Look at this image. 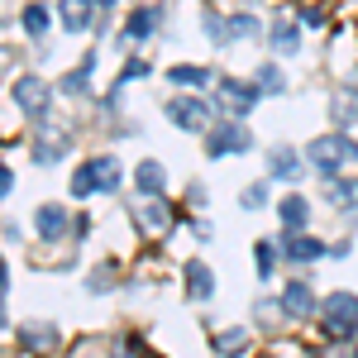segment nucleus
Listing matches in <instances>:
<instances>
[{
    "instance_id": "nucleus-1",
    "label": "nucleus",
    "mask_w": 358,
    "mask_h": 358,
    "mask_svg": "<svg viewBox=\"0 0 358 358\" xmlns=\"http://www.w3.org/2000/svg\"><path fill=\"white\" fill-rule=\"evenodd\" d=\"M306 163L320 172V182H330V177H339V167H358V138H349L344 129L310 138L306 143Z\"/></svg>"
},
{
    "instance_id": "nucleus-2",
    "label": "nucleus",
    "mask_w": 358,
    "mask_h": 358,
    "mask_svg": "<svg viewBox=\"0 0 358 358\" xmlns=\"http://www.w3.org/2000/svg\"><path fill=\"white\" fill-rule=\"evenodd\" d=\"M215 101H206V96H172L163 106V115L177 124V129H187V134H206L210 124H215Z\"/></svg>"
},
{
    "instance_id": "nucleus-3",
    "label": "nucleus",
    "mask_w": 358,
    "mask_h": 358,
    "mask_svg": "<svg viewBox=\"0 0 358 358\" xmlns=\"http://www.w3.org/2000/svg\"><path fill=\"white\" fill-rule=\"evenodd\" d=\"M320 325L330 330V339H354L358 334V296L354 292H330L320 301Z\"/></svg>"
},
{
    "instance_id": "nucleus-4",
    "label": "nucleus",
    "mask_w": 358,
    "mask_h": 358,
    "mask_svg": "<svg viewBox=\"0 0 358 358\" xmlns=\"http://www.w3.org/2000/svg\"><path fill=\"white\" fill-rule=\"evenodd\" d=\"M248 148H253V129L239 124L234 115L206 129V158H234V153H248Z\"/></svg>"
},
{
    "instance_id": "nucleus-5",
    "label": "nucleus",
    "mask_w": 358,
    "mask_h": 358,
    "mask_svg": "<svg viewBox=\"0 0 358 358\" xmlns=\"http://www.w3.org/2000/svg\"><path fill=\"white\" fill-rule=\"evenodd\" d=\"M263 96H268V91L253 82V77H248V82H244V77H220V82H215V106H220L224 115H234V120L248 115Z\"/></svg>"
},
{
    "instance_id": "nucleus-6",
    "label": "nucleus",
    "mask_w": 358,
    "mask_h": 358,
    "mask_svg": "<svg viewBox=\"0 0 358 358\" xmlns=\"http://www.w3.org/2000/svg\"><path fill=\"white\" fill-rule=\"evenodd\" d=\"M10 96H15V106L34 120V124H43L48 120V96H53V86L43 82V77H34V72H24L20 82L10 86Z\"/></svg>"
},
{
    "instance_id": "nucleus-7",
    "label": "nucleus",
    "mask_w": 358,
    "mask_h": 358,
    "mask_svg": "<svg viewBox=\"0 0 358 358\" xmlns=\"http://www.w3.org/2000/svg\"><path fill=\"white\" fill-rule=\"evenodd\" d=\"M277 301H282V310H287V320H310V315L320 310L315 292H310L306 282H287V287L277 292Z\"/></svg>"
},
{
    "instance_id": "nucleus-8",
    "label": "nucleus",
    "mask_w": 358,
    "mask_h": 358,
    "mask_svg": "<svg viewBox=\"0 0 358 358\" xmlns=\"http://www.w3.org/2000/svg\"><path fill=\"white\" fill-rule=\"evenodd\" d=\"M158 24H163V10L158 5H138L134 15L124 20V29H120V43H143V38L158 34Z\"/></svg>"
},
{
    "instance_id": "nucleus-9",
    "label": "nucleus",
    "mask_w": 358,
    "mask_h": 358,
    "mask_svg": "<svg viewBox=\"0 0 358 358\" xmlns=\"http://www.w3.org/2000/svg\"><path fill=\"white\" fill-rule=\"evenodd\" d=\"M134 215H138V229H148V234H167L177 224V210L167 206L163 196H148L143 206H134Z\"/></svg>"
},
{
    "instance_id": "nucleus-10",
    "label": "nucleus",
    "mask_w": 358,
    "mask_h": 358,
    "mask_svg": "<svg viewBox=\"0 0 358 358\" xmlns=\"http://www.w3.org/2000/svg\"><path fill=\"white\" fill-rule=\"evenodd\" d=\"M277 244H282V258H287V263H315V258H325V253H330L320 239H310V234H287V229H282V239H277Z\"/></svg>"
},
{
    "instance_id": "nucleus-11",
    "label": "nucleus",
    "mask_w": 358,
    "mask_h": 358,
    "mask_svg": "<svg viewBox=\"0 0 358 358\" xmlns=\"http://www.w3.org/2000/svg\"><path fill=\"white\" fill-rule=\"evenodd\" d=\"M182 277H187V296H192V301H210V296H215V273H210L206 258H187Z\"/></svg>"
},
{
    "instance_id": "nucleus-12",
    "label": "nucleus",
    "mask_w": 358,
    "mask_h": 358,
    "mask_svg": "<svg viewBox=\"0 0 358 358\" xmlns=\"http://www.w3.org/2000/svg\"><path fill=\"white\" fill-rule=\"evenodd\" d=\"M57 344H62V330L48 325V320H29V325H20V349L48 354V349H57Z\"/></svg>"
},
{
    "instance_id": "nucleus-13",
    "label": "nucleus",
    "mask_w": 358,
    "mask_h": 358,
    "mask_svg": "<svg viewBox=\"0 0 358 358\" xmlns=\"http://www.w3.org/2000/svg\"><path fill=\"white\" fill-rule=\"evenodd\" d=\"M57 20L67 34H86L96 24V0H57Z\"/></svg>"
},
{
    "instance_id": "nucleus-14",
    "label": "nucleus",
    "mask_w": 358,
    "mask_h": 358,
    "mask_svg": "<svg viewBox=\"0 0 358 358\" xmlns=\"http://www.w3.org/2000/svg\"><path fill=\"white\" fill-rule=\"evenodd\" d=\"M34 224H38V239H43V244H57L77 220H72V210H62V206H38V220Z\"/></svg>"
},
{
    "instance_id": "nucleus-15",
    "label": "nucleus",
    "mask_w": 358,
    "mask_h": 358,
    "mask_svg": "<svg viewBox=\"0 0 358 358\" xmlns=\"http://www.w3.org/2000/svg\"><path fill=\"white\" fill-rule=\"evenodd\" d=\"M277 220H282V229L287 234H306V224H310V201L306 196H282V206H277Z\"/></svg>"
},
{
    "instance_id": "nucleus-16",
    "label": "nucleus",
    "mask_w": 358,
    "mask_h": 358,
    "mask_svg": "<svg viewBox=\"0 0 358 358\" xmlns=\"http://www.w3.org/2000/svg\"><path fill=\"white\" fill-rule=\"evenodd\" d=\"M268 177H273V182H301V153L287 148V143L273 148V153H268Z\"/></svg>"
},
{
    "instance_id": "nucleus-17",
    "label": "nucleus",
    "mask_w": 358,
    "mask_h": 358,
    "mask_svg": "<svg viewBox=\"0 0 358 358\" xmlns=\"http://www.w3.org/2000/svg\"><path fill=\"white\" fill-rule=\"evenodd\" d=\"M301 29H306V24H296V20H287V15H282V20L268 29V43H273V53H277V57H292L296 48H301Z\"/></svg>"
},
{
    "instance_id": "nucleus-18",
    "label": "nucleus",
    "mask_w": 358,
    "mask_h": 358,
    "mask_svg": "<svg viewBox=\"0 0 358 358\" xmlns=\"http://www.w3.org/2000/svg\"><path fill=\"white\" fill-rule=\"evenodd\" d=\"M67 148H72V138H67V134H38L29 153H34V163H38V167H53V163L67 158Z\"/></svg>"
},
{
    "instance_id": "nucleus-19",
    "label": "nucleus",
    "mask_w": 358,
    "mask_h": 358,
    "mask_svg": "<svg viewBox=\"0 0 358 358\" xmlns=\"http://www.w3.org/2000/svg\"><path fill=\"white\" fill-rule=\"evenodd\" d=\"M91 172H96V192H101V196H115V192H120V182H124V167H120V158H110V153L91 158Z\"/></svg>"
},
{
    "instance_id": "nucleus-20",
    "label": "nucleus",
    "mask_w": 358,
    "mask_h": 358,
    "mask_svg": "<svg viewBox=\"0 0 358 358\" xmlns=\"http://www.w3.org/2000/svg\"><path fill=\"white\" fill-rule=\"evenodd\" d=\"M134 187H138L143 196H163V192H167V172H163V163L143 158V163L134 167Z\"/></svg>"
},
{
    "instance_id": "nucleus-21",
    "label": "nucleus",
    "mask_w": 358,
    "mask_h": 358,
    "mask_svg": "<svg viewBox=\"0 0 358 358\" xmlns=\"http://www.w3.org/2000/svg\"><path fill=\"white\" fill-rule=\"evenodd\" d=\"M325 201H330L339 215H354V206H358V187H354V182H344V177H330V182H325Z\"/></svg>"
},
{
    "instance_id": "nucleus-22",
    "label": "nucleus",
    "mask_w": 358,
    "mask_h": 358,
    "mask_svg": "<svg viewBox=\"0 0 358 358\" xmlns=\"http://www.w3.org/2000/svg\"><path fill=\"white\" fill-rule=\"evenodd\" d=\"M248 349V330H220V334H210V354H220V358H239Z\"/></svg>"
},
{
    "instance_id": "nucleus-23",
    "label": "nucleus",
    "mask_w": 358,
    "mask_h": 358,
    "mask_svg": "<svg viewBox=\"0 0 358 358\" xmlns=\"http://www.w3.org/2000/svg\"><path fill=\"white\" fill-rule=\"evenodd\" d=\"M201 34H206L215 48H229V43H234V34H229V20H224V15H215V10H206V15H201Z\"/></svg>"
},
{
    "instance_id": "nucleus-24",
    "label": "nucleus",
    "mask_w": 358,
    "mask_h": 358,
    "mask_svg": "<svg viewBox=\"0 0 358 358\" xmlns=\"http://www.w3.org/2000/svg\"><path fill=\"white\" fill-rule=\"evenodd\" d=\"M210 67H192V62H182V67H167V82L172 86H210Z\"/></svg>"
},
{
    "instance_id": "nucleus-25",
    "label": "nucleus",
    "mask_w": 358,
    "mask_h": 358,
    "mask_svg": "<svg viewBox=\"0 0 358 358\" xmlns=\"http://www.w3.org/2000/svg\"><path fill=\"white\" fill-rule=\"evenodd\" d=\"M253 82L263 86L268 96H287V72H282L277 62H258V72H253Z\"/></svg>"
},
{
    "instance_id": "nucleus-26",
    "label": "nucleus",
    "mask_w": 358,
    "mask_h": 358,
    "mask_svg": "<svg viewBox=\"0 0 358 358\" xmlns=\"http://www.w3.org/2000/svg\"><path fill=\"white\" fill-rule=\"evenodd\" d=\"M48 20H53L48 5H24V15H20V24H24L29 38H43V34H48Z\"/></svg>"
},
{
    "instance_id": "nucleus-27",
    "label": "nucleus",
    "mask_w": 358,
    "mask_h": 358,
    "mask_svg": "<svg viewBox=\"0 0 358 358\" xmlns=\"http://www.w3.org/2000/svg\"><path fill=\"white\" fill-rule=\"evenodd\" d=\"M277 239H258V244H253V253H258V277H263V282H273V273H277V258H282V253H277Z\"/></svg>"
},
{
    "instance_id": "nucleus-28",
    "label": "nucleus",
    "mask_w": 358,
    "mask_h": 358,
    "mask_svg": "<svg viewBox=\"0 0 358 358\" xmlns=\"http://www.w3.org/2000/svg\"><path fill=\"white\" fill-rule=\"evenodd\" d=\"M330 115H334V124H339V129L358 124V96H349V91H344V96H334V101H330Z\"/></svg>"
},
{
    "instance_id": "nucleus-29",
    "label": "nucleus",
    "mask_w": 358,
    "mask_h": 358,
    "mask_svg": "<svg viewBox=\"0 0 358 358\" xmlns=\"http://www.w3.org/2000/svg\"><path fill=\"white\" fill-rule=\"evenodd\" d=\"M229 34H234V43H239V38H258V34H263V20L248 15V10H239V15H229Z\"/></svg>"
},
{
    "instance_id": "nucleus-30",
    "label": "nucleus",
    "mask_w": 358,
    "mask_h": 358,
    "mask_svg": "<svg viewBox=\"0 0 358 358\" xmlns=\"http://www.w3.org/2000/svg\"><path fill=\"white\" fill-rule=\"evenodd\" d=\"M239 206H244V210H263V206H268V182L244 187V192H239Z\"/></svg>"
},
{
    "instance_id": "nucleus-31",
    "label": "nucleus",
    "mask_w": 358,
    "mask_h": 358,
    "mask_svg": "<svg viewBox=\"0 0 358 358\" xmlns=\"http://www.w3.org/2000/svg\"><path fill=\"white\" fill-rule=\"evenodd\" d=\"M253 315H258V330H277V315H287V310H282V301H258Z\"/></svg>"
},
{
    "instance_id": "nucleus-32",
    "label": "nucleus",
    "mask_w": 358,
    "mask_h": 358,
    "mask_svg": "<svg viewBox=\"0 0 358 358\" xmlns=\"http://www.w3.org/2000/svg\"><path fill=\"white\" fill-rule=\"evenodd\" d=\"M153 72V62H143V57H129L124 67H120V86H129V82H143Z\"/></svg>"
},
{
    "instance_id": "nucleus-33",
    "label": "nucleus",
    "mask_w": 358,
    "mask_h": 358,
    "mask_svg": "<svg viewBox=\"0 0 358 358\" xmlns=\"http://www.w3.org/2000/svg\"><path fill=\"white\" fill-rule=\"evenodd\" d=\"M110 282H115V268H110V263H101L96 273L86 277V287H91V292H110Z\"/></svg>"
},
{
    "instance_id": "nucleus-34",
    "label": "nucleus",
    "mask_w": 358,
    "mask_h": 358,
    "mask_svg": "<svg viewBox=\"0 0 358 358\" xmlns=\"http://www.w3.org/2000/svg\"><path fill=\"white\" fill-rule=\"evenodd\" d=\"M301 24L306 29H325V10H320V5H306V10H301Z\"/></svg>"
},
{
    "instance_id": "nucleus-35",
    "label": "nucleus",
    "mask_w": 358,
    "mask_h": 358,
    "mask_svg": "<svg viewBox=\"0 0 358 358\" xmlns=\"http://www.w3.org/2000/svg\"><path fill=\"white\" fill-rule=\"evenodd\" d=\"M115 5H120V0H96V10H115Z\"/></svg>"
},
{
    "instance_id": "nucleus-36",
    "label": "nucleus",
    "mask_w": 358,
    "mask_h": 358,
    "mask_svg": "<svg viewBox=\"0 0 358 358\" xmlns=\"http://www.w3.org/2000/svg\"><path fill=\"white\" fill-rule=\"evenodd\" d=\"M354 358H358V354H354Z\"/></svg>"
}]
</instances>
